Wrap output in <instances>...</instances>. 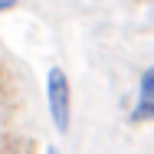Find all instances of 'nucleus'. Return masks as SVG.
I'll return each instance as SVG.
<instances>
[{"label": "nucleus", "instance_id": "f257e3e1", "mask_svg": "<svg viewBox=\"0 0 154 154\" xmlns=\"http://www.w3.org/2000/svg\"><path fill=\"white\" fill-rule=\"evenodd\" d=\"M46 108H49L53 128L59 134H69L72 131V82L62 66L46 69Z\"/></svg>", "mask_w": 154, "mask_h": 154}, {"label": "nucleus", "instance_id": "f03ea898", "mask_svg": "<svg viewBox=\"0 0 154 154\" xmlns=\"http://www.w3.org/2000/svg\"><path fill=\"white\" fill-rule=\"evenodd\" d=\"M128 122H131V125H148V122H154V98H138V105L128 112Z\"/></svg>", "mask_w": 154, "mask_h": 154}, {"label": "nucleus", "instance_id": "7ed1b4c3", "mask_svg": "<svg viewBox=\"0 0 154 154\" xmlns=\"http://www.w3.org/2000/svg\"><path fill=\"white\" fill-rule=\"evenodd\" d=\"M138 98H154V66L144 69L138 79Z\"/></svg>", "mask_w": 154, "mask_h": 154}, {"label": "nucleus", "instance_id": "20e7f679", "mask_svg": "<svg viewBox=\"0 0 154 154\" xmlns=\"http://www.w3.org/2000/svg\"><path fill=\"white\" fill-rule=\"evenodd\" d=\"M0 151H30V141L13 138V134H0Z\"/></svg>", "mask_w": 154, "mask_h": 154}, {"label": "nucleus", "instance_id": "39448f33", "mask_svg": "<svg viewBox=\"0 0 154 154\" xmlns=\"http://www.w3.org/2000/svg\"><path fill=\"white\" fill-rule=\"evenodd\" d=\"M23 0H0V13H10V10H17Z\"/></svg>", "mask_w": 154, "mask_h": 154}]
</instances>
